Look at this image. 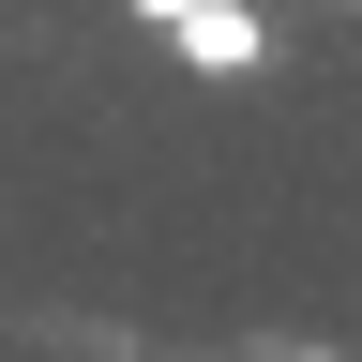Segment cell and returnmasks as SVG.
Wrapping results in <instances>:
<instances>
[{
	"mask_svg": "<svg viewBox=\"0 0 362 362\" xmlns=\"http://www.w3.org/2000/svg\"><path fill=\"white\" fill-rule=\"evenodd\" d=\"M121 16H151V30H166V16H181V0H121Z\"/></svg>",
	"mask_w": 362,
	"mask_h": 362,
	"instance_id": "cell-2",
	"label": "cell"
},
{
	"mask_svg": "<svg viewBox=\"0 0 362 362\" xmlns=\"http://www.w3.org/2000/svg\"><path fill=\"white\" fill-rule=\"evenodd\" d=\"M166 45H181V76H257V61H272L257 0H181V16H166Z\"/></svg>",
	"mask_w": 362,
	"mask_h": 362,
	"instance_id": "cell-1",
	"label": "cell"
},
{
	"mask_svg": "<svg viewBox=\"0 0 362 362\" xmlns=\"http://www.w3.org/2000/svg\"><path fill=\"white\" fill-rule=\"evenodd\" d=\"M317 362H332V347H317Z\"/></svg>",
	"mask_w": 362,
	"mask_h": 362,
	"instance_id": "cell-3",
	"label": "cell"
}]
</instances>
